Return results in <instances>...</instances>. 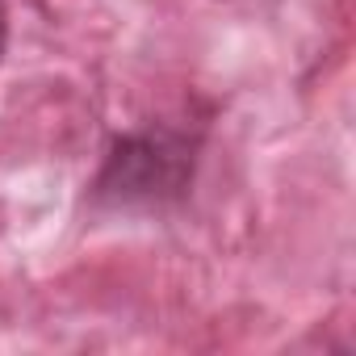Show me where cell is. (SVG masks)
<instances>
[{
	"instance_id": "1",
	"label": "cell",
	"mask_w": 356,
	"mask_h": 356,
	"mask_svg": "<svg viewBox=\"0 0 356 356\" xmlns=\"http://www.w3.org/2000/svg\"><path fill=\"white\" fill-rule=\"evenodd\" d=\"M202 159V130L151 122L126 130L109 143L101 172L92 176L88 197L97 210L113 214H151L185 202Z\"/></svg>"
},
{
	"instance_id": "2",
	"label": "cell",
	"mask_w": 356,
	"mask_h": 356,
	"mask_svg": "<svg viewBox=\"0 0 356 356\" xmlns=\"http://www.w3.org/2000/svg\"><path fill=\"white\" fill-rule=\"evenodd\" d=\"M5 47H9V9L0 0V59H5Z\"/></svg>"
}]
</instances>
